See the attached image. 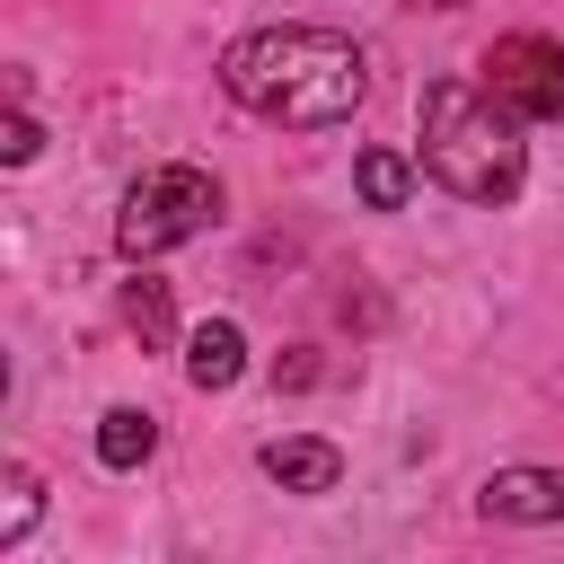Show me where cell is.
<instances>
[{"label": "cell", "instance_id": "cell-1", "mask_svg": "<svg viewBox=\"0 0 564 564\" xmlns=\"http://www.w3.org/2000/svg\"><path fill=\"white\" fill-rule=\"evenodd\" d=\"M220 88L282 132H326L361 106L370 62L352 35H326V26H256L220 53Z\"/></svg>", "mask_w": 564, "mask_h": 564}, {"label": "cell", "instance_id": "cell-2", "mask_svg": "<svg viewBox=\"0 0 564 564\" xmlns=\"http://www.w3.org/2000/svg\"><path fill=\"white\" fill-rule=\"evenodd\" d=\"M423 167L458 203H511L520 194V115L494 88L432 79L423 88Z\"/></svg>", "mask_w": 564, "mask_h": 564}, {"label": "cell", "instance_id": "cell-3", "mask_svg": "<svg viewBox=\"0 0 564 564\" xmlns=\"http://www.w3.org/2000/svg\"><path fill=\"white\" fill-rule=\"evenodd\" d=\"M220 220V185L203 176V167H150L132 194H123V220H115V247L141 264V256H167L176 238H194V229H212Z\"/></svg>", "mask_w": 564, "mask_h": 564}, {"label": "cell", "instance_id": "cell-4", "mask_svg": "<svg viewBox=\"0 0 564 564\" xmlns=\"http://www.w3.org/2000/svg\"><path fill=\"white\" fill-rule=\"evenodd\" d=\"M485 88L520 115V123H555L564 115V44L546 35H502L485 53Z\"/></svg>", "mask_w": 564, "mask_h": 564}, {"label": "cell", "instance_id": "cell-5", "mask_svg": "<svg viewBox=\"0 0 564 564\" xmlns=\"http://www.w3.org/2000/svg\"><path fill=\"white\" fill-rule=\"evenodd\" d=\"M485 520H564V467H502L476 494Z\"/></svg>", "mask_w": 564, "mask_h": 564}, {"label": "cell", "instance_id": "cell-6", "mask_svg": "<svg viewBox=\"0 0 564 564\" xmlns=\"http://www.w3.org/2000/svg\"><path fill=\"white\" fill-rule=\"evenodd\" d=\"M238 370H247V335H238L229 317L194 326V344H185V379L212 397V388H238Z\"/></svg>", "mask_w": 564, "mask_h": 564}, {"label": "cell", "instance_id": "cell-7", "mask_svg": "<svg viewBox=\"0 0 564 564\" xmlns=\"http://www.w3.org/2000/svg\"><path fill=\"white\" fill-rule=\"evenodd\" d=\"M264 476H273L282 494H326V485L344 476V458H335L326 441H264Z\"/></svg>", "mask_w": 564, "mask_h": 564}, {"label": "cell", "instance_id": "cell-8", "mask_svg": "<svg viewBox=\"0 0 564 564\" xmlns=\"http://www.w3.org/2000/svg\"><path fill=\"white\" fill-rule=\"evenodd\" d=\"M150 449H159V423H150L141 405H115V414L97 423V458H106V467H141Z\"/></svg>", "mask_w": 564, "mask_h": 564}, {"label": "cell", "instance_id": "cell-9", "mask_svg": "<svg viewBox=\"0 0 564 564\" xmlns=\"http://www.w3.org/2000/svg\"><path fill=\"white\" fill-rule=\"evenodd\" d=\"M352 185H361V203H370V212H397V203H405V185H414V167H405L397 150H361V159H352Z\"/></svg>", "mask_w": 564, "mask_h": 564}, {"label": "cell", "instance_id": "cell-10", "mask_svg": "<svg viewBox=\"0 0 564 564\" xmlns=\"http://www.w3.org/2000/svg\"><path fill=\"white\" fill-rule=\"evenodd\" d=\"M123 326H132L141 344H167V335H176V308H167V282H150V273H141V282H123Z\"/></svg>", "mask_w": 564, "mask_h": 564}, {"label": "cell", "instance_id": "cell-11", "mask_svg": "<svg viewBox=\"0 0 564 564\" xmlns=\"http://www.w3.org/2000/svg\"><path fill=\"white\" fill-rule=\"evenodd\" d=\"M26 520H35V476H26V467H9V511H0V546H18V538H26Z\"/></svg>", "mask_w": 564, "mask_h": 564}, {"label": "cell", "instance_id": "cell-12", "mask_svg": "<svg viewBox=\"0 0 564 564\" xmlns=\"http://www.w3.org/2000/svg\"><path fill=\"white\" fill-rule=\"evenodd\" d=\"M308 379H317V361H308V352H291V361H273V388H308Z\"/></svg>", "mask_w": 564, "mask_h": 564}, {"label": "cell", "instance_id": "cell-13", "mask_svg": "<svg viewBox=\"0 0 564 564\" xmlns=\"http://www.w3.org/2000/svg\"><path fill=\"white\" fill-rule=\"evenodd\" d=\"M0 150H9V159H35V123H26V115H9V141H0Z\"/></svg>", "mask_w": 564, "mask_h": 564}, {"label": "cell", "instance_id": "cell-14", "mask_svg": "<svg viewBox=\"0 0 564 564\" xmlns=\"http://www.w3.org/2000/svg\"><path fill=\"white\" fill-rule=\"evenodd\" d=\"M423 9H458V0H423Z\"/></svg>", "mask_w": 564, "mask_h": 564}]
</instances>
